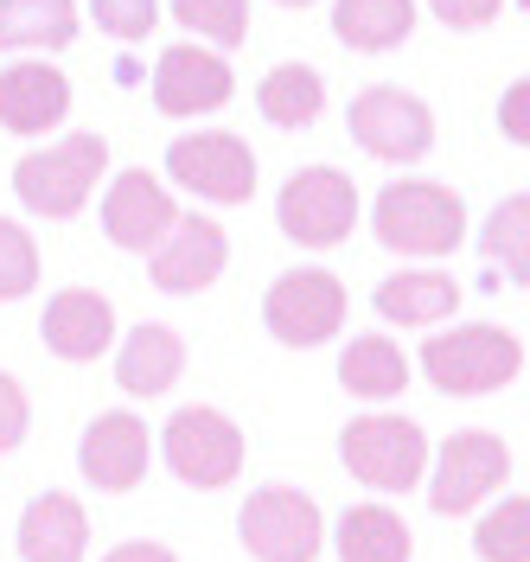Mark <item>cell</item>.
<instances>
[{
  "label": "cell",
  "mask_w": 530,
  "mask_h": 562,
  "mask_svg": "<svg viewBox=\"0 0 530 562\" xmlns=\"http://www.w3.org/2000/svg\"><path fill=\"white\" fill-rule=\"evenodd\" d=\"M371 231L396 256H454L460 237H466V205H460L454 186L396 179V186L377 192V205H371Z\"/></svg>",
  "instance_id": "obj_1"
},
{
  "label": "cell",
  "mask_w": 530,
  "mask_h": 562,
  "mask_svg": "<svg viewBox=\"0 0 530 562\" xmlns=\"http://www.w3.org/2000/svg\"><path fill=\"white\" fill-rule=\"evenodd\" d=\"M416 364L448 396H486V390H505L525 371V346L505 326H454V333H435Z\"/></svg>",
  "instance_id": "obj_2"
},
{
  "label": "cell",
  "mask_w": 530,
  "mask_h": 562,
  "mask_svg": "<svg viewBox=\"0 0 530 562\" xmlns=\"http://www.w3.org/2000/svg\"><path fill=\"white\" fill-rule=\"evenodd\" d=\"M103 167H109V140L103 135H71V140H58V147L26 154V160L13 167V192H20V205L38 211V217H77V211L90 205Z\"/></svg>",
  "instance_id": "obj_3"
},
{
  "label": "cell",
  "mask_w": 530,
  "mask_h": 562,
  "mask_svg": "<svg viewBox=\"0 0 530 562\" xmlns=\"http://www.w3.org/2000/svg\"><path fill=\"white\" fill-rule=\"evenodd\" d=\"M339 460L371 492H409L428 473V435L409 416H352L339 435Z\"/></svg>",
  "instance_id": "obj_4"
},
{
  "label": "cell",
  "mask_w": 530,
  "mask_h": 562,
  "mask_svg": "<svg viewBox=\"0 0 530 562\" xmlns=\"http://www.w3.org/2000/svg\"><path fill=\"white\" fill-rule=\"evenodd\" d=\"M160 454L185 486L217 492L244 473V428L212 403H185V409H173L167 435H160Z\"/></svg>",
  "instance_id": "obj_5"
},
{
  "label": "cell",
  "mask_w": 530,
  "mask_h": 562,
  "mask_svg": "<svg viewBox=\"0 0 530 562\" xmlns=\"http://www.w3.org/2000/svg\"><path fill=\"white\" fill-rule=\"evenodd\" d=\"M237 537L256 562H314L326 550V518L301 486H262L237 512Z\"/></svg>",
  "instance_id": "obj_6"
},
{
  "label": "cell",
  "mask_w": 530,
  "mask_h": 562,
  "mask_svg": "<svg viewBox=\"0 0 530 562\" xmlns=\"http://www.w3.org/2000/svg\"><path fill=\"white\" fill-rule=\"evenodd\" d=\"M275 217L301 249H339L358 224V186L339 167H301V173H287Z\"/></svg>",
  "instance_id": "obj_7"
},
{
  "label": "cell",
  "mask_w": 530,
  "mask_h": 562,
  "mask_svg": "<svg viewBox=\"0 0 530 562\" xmlns=\"http://www.w3.org/2000/svg\"><path fill=\"white\" fill-rule=\"evenodd\" d=\"M262 326L294 351L326 346L346 326V281L326 269H287L275 276V288L262 294Z\"/></svg>",
  "instance_id": "obj_8"
},
{
  "label": "cell",
  "mask_w": 530,
  "mask_h": 562,
  "mask_svg": "<svg viewBox=\"0 0 530 562\" xmlns=\"http://www.w3.org/2000/svg\"><path fill=\"white\" fill-rule=\"evenodd\" d=\"M352 140L371 154V160H390V167H409L435 147V115H428L422 97L396 90V83H371L352 97V115H346Z\"/></svg>",
  "instance_id": "obj_9"
},
{
  "label": "cell",
  "mask_w": 530,
  "mask_h": 562,
  "mask_svg": "<svg viewBox=\"0 0 530 562\" xmlns=\"http://www.w3.org/2000/svg\"><path fill=\"white\" fill-rule=\"evenodd\" d=\"M511 480V448L486 435V428H460L441 441V454H435V480H428V505L441 512V518H460V512H473L480 498H493L498 486Z\"/></svg>",
  "instance_id": "obj_10"
},
{
  "label": "cell",
  "mask_w": 530,
  "mask_h": 562,
  "mask_svg": "<svg viewBox=\"0 0 530 562\" xmlns=\"http://www.w3.org/2000/svg\"><path fill=\"white\" fill-rule=\"evenodd\" d=\"M224 262H230V237L217 217H199V211H179L173 231L147 249V276L160 294H199L224 276Z\"/></svg>",
  "instance_id": "obj_11"
},
{
  "label": "cell",
  "mask_w": 530,
  "mask_h": 562,
  "mask_svg": "<svg viewBox=\"0 0 530 562\" xmlns=\"http://www.w3.org/2000/svg\"><path fill=\"white\" fill-rule=\"evenodd\" d=\"M167 173L212 205H244L256 192V154L237 135H185L167 147Z\"/></svg>",
  "instance_id": "obj_12"
},
{
  "label": "cell",
  "mask_w": 530,
  "mask_h": 562,
  "mask_svg": "<svg viewBox=\"0 0 530 562\" xmlns=\"http://www.w3.org/2000/svg\"><path fill=\"white\" fill-rule=\"evenodd\" d=\"M173 217H179L173 192L147 173V167L115 173V186L103 192V231H109V244H115V249H135V256H147V249L173 231Z\"/></svg>",
  "instance_id": "obj_13"
},
{
  "label": "cell",
  "mask_w": 530,
  "mask_h": 562,
  "mask_svg": "<svg viewBox=\"0 0 530 562\" xmlns=\"http://www.w3.org/2000/svg\"><path fill=\"white\" fill-rule=\"evenodd\" d=\"M230 90H237L230 65L199 45H167L154 65V109L160 115H212L230 103Z\"/></svg>",
  "instance_id": "obj_14"
},
{
  "label": "cell",
  "mask_w": 530,
  "mask_h": 562,
  "mask_svg": "<svg viewBox=\"0 0 530 562\" xmlns=\"http://www.w3.org/2000/svg\"><path fill=\"white\" fill-rule=\"evenodd\" d=\"M77 467L97 492H135L147 473V422L128 416V409L97 416L77 441Z\"/></svg>",
  "instance_id": "obj_15"
},
{
  "label": "cell",
  "mask_w": 530,
  "mask_h": 562,
  "mask_svg": "<svg viewBox=\"0 0 530 562\" xmlns=\"http://www.w3.org/2000/svg\"><path fill=\"white\" fill-rule=\"evenodd\" d=\"M38 339L58 351V358H71V364L103 358V351L115 346V307H109V294H97V288H65V294H52V301H45V319H38Z\"/></svg>",
  "instance_id": "obj_16"
},
{
  "label": "cell",
  "mask_w": 530,
  "mask_h": 562,
  "mask_svg": "<svg viewBox=\"0 0 530 562\" xmlns=\"http://www.w3.org/2000/svg\"><path fill=\"white\" fill-rule=\"evenodd\" d=\"M71 115V77L52 70L45 58H26V65L0 70V128L13 135H45Z\"/></svg>",
  "instance_id": "obj_17"
},
{
  "label": "cell",
  "mask_w": 530,
  "mask_h": 562,
  "mask_svg": "<svg viewBox=\"0 0 530 562\" xmlns=\"http://www.w3.org/2000/svg\"><path fill=\"white\" fill-rule=\"evenodd\" d=\"M90 550V518L71 492H38L20 518V557L26 562H83Z\"/></svg>",
  "instance_id": "obj_18"
},
{
  "label": "cell",
  "mask_w": 530,
  "mask_h": 562,
  "mask_svg": "<svg viewBox=\"0 0 530 562\" xmlns=\"http://www.w3.org/2000/svg\"><path fill=\"white\" fill-rule=\"evenodd\" d=\"M185 371V346L173 326H135L115 351V384L128 396H167Z\"/></svg>",
  "instance_id": "obj_19"
},
{
  "label": "cell",
  "mask_w": 530,
  "mask_h": 562,
  "mask_svg": "<svg viewBox=\"0 0 530 562\" xmlns=\"http://www.w3.org/2000/svg\"><path fill=\"white\" fill-rule=\"evenodd\" d=\"M371 307H377L390 326H435V319H448L460 307V288H454V276H441V269H403V276L377 281Z\"/></svg>",
  "instance_id": "obj_20"
},
{
  "label": "cell",
  "mask_w": 530,
  "mask_h": 562,
  "mask_svg": "<svg viewBox=\"0 0 530 562\" xmlns=\"http://www.w3.org/2000/svg\"><path fill=\"white\" fill-rule=\"evenodd\" d=\"M77 38L71 0H0V52H65Z\"/></svg>",
  "instance_id": "obj_21"
},
{
  "label": "cell",
  "mask_w": 530,
  "mask_h": 562,
  "mask_svg": "<svg viewBox=\"0 0 530 562\" xmlns=\"http://www.w3.org/2000/svg\"><path fill=\"white\" fill-rule=\"evenodd\" d=\"M332 33L352 52H390L416 33V0H332Z\"/></svg>",
  "instance_id": "obj_22"
},
{
  "label": "cell",
  "mask_w": 530,
  "mask_h": 562,
  "mask_svg": "<svg viewBox=\"0 0 530 562\" xmlns=\"http://www.w3.org/2000/svg\"><path fill=\"white\" fill-rule=\"evenodd\" d=\"M339 384H346V396L390 403V396H403V384H409V358H403V346L364 333V339H352V346L339 351Z\"/></svg>",
  "instance_id": "obj_23"
},
{
  "label": "cell",
  "mask_w": 530,
  "mask_h": 562,
  "mask_svg": "<svg viewBox=\"0 0 530 562\" xmlns=\"http://www.w3.org/2000/svg\"><path fill=\"white\" fill-rule=\"evenodd\" d=\"M409 525L390 505H352L339 518V562H409Z\"/></svg>",
  "instance_id": "obj_24"
},
{
  "label": "cell",
  "mask_w": 530,
  "mask_h": 562,
  "mask_svg": "<svg viewBox=\"0 0 530 562\" xmlns=\"http://www.w3.org/2000/svg\"><path fill=\"white\" fill-rule=\"evenodd\" d=\"M256 109L275 128H307V122H319V109H326V83H319L314 65H275L262 77V90H256Z\"/></svg>",
  "instance_id": "obj_25"
},
{
  "label": "cell",
  "mask_w": 530,
  "mask_h": 562,
  "mask_svg": "<svg viewBox=\"0 0 530 562\" xmlns=\"http://www.w3.org/2000/svg\"><path fill=\"white\" fill-rule=\"evenodd\" d=\"M473 550H480V562H530V498L525 492H511L505 505H493L480 518Z\"/></svg>",
  "instance_id": "obj_26"
},
{
  "label": "cell",
  "mask_w": 530,
  "mask_h": 562,
  "mask_svg": "<svg viewBox=\"0 0 530 562\" xmlns=\"http://www.w3.org/2000/svg\"><path fill=\"white\" fill-rule=\"evenodd\" d=\"M486 256H493L518 288L530 281V199L525 192H511V199L493 211V224H486Z\"/></svg>",
  "instance_id": "obj_27"
},
{
  "label": "cell",
  "mask_w": 530,
  "mask_h": 562,
  "mask_svg": "<svg viewBox=\"0 0 530 562\" xmlns=\"http://www.w3.org/2000/svg\"><path fill=\"white\" fill-rule=\"evenodd\" d=\"M173 20L185 33L217 38V45H244L249 33V0H173Z\"/></svg>",
  "instance_id": "obj_28"
},
{
  "label": "cell",
  "mask_w": 530,
  "mask_h": 562,
  "mask_svg": "<svg viewBox=\"0 0 530 562\" xmlns=\"http://www.w3.org/2000/svg\"><path fill=\"white\" fill-rule=\"evenodd\" d=\"M38 288V244L26 237V224L0 217V301H20Z\"/></svg>",
  "instance_id": "obj_29"
},
{
  "label": "cell",
  "mask_w": 530,
  "mask_h": 562,
  "mask_svg": "<svg viewBox=\"0 0 530 562\" xmlns=\"http://www.w3.org/2000/svg\"><path fill=\"white\" fill-rule=\"evenodd\" d=\"M90 13L109 38H147L160 20V0H90Z\"/></svg>",
  "instance_id": "obj_30"
},
{
  "label": "cell",
  "mask_w": 530,
  "mask_h": 562,
  "mask_svg": "<svg viewBox=\"0 0 530 562\" xmlns=\"http://www.w3.org/2000/svg\"><path fill=\"white\" fill-rule=\"evenodd\" d=\"M26 428H33L26 390H20V378H7V371H0V454H13V448L26 441Z\"/></svg>",
  "instance_id": "obj_31"
},
{
  "label": "cell",
  "mask_w": 530,
  "mask_h": 562,
  "mask_svg": "<svg viewBox=\"0 0 530 562\" xmlns=\"http://www.w3.org/2000/svg\"><path fill=\"white\" fill-rule=\"evenodd\" d=\"M428 7H435V20H441V26H454V33H473V26L498 20V7H505V0H428Z\"/></svg>",
  "instance_id": "obj_32"
},
{
  "label": "cell",
  "mask_w": 530,
  "mask_h": 562,
  "mask_svg": "<svg viewBox=\"0 0 530 562\" xmlns=\"http://www.w3.org/2000/svg\"><path fill=\"white\" fill-rule=\"evenodd\" d=\"M525 103H530V97H525V83H511V90H505V109H498V122H505V135L518 140V147L530 140V128H525Z\"/></svg>",
  "instance_id": "obj_33"
},
{
  "label": "cell",
  "mask_w": 530,
  "mask_h": 562,
  "mask_svg": "<svg viewBox=\"0 0 530 562\" xmlns=\"http://www.w3.org/2000/svg\"><path fill=\"white\" fill-rule=\"evenodd\" d=\"M103 562H179L167 543H147V537H135V543H115Z\"/></svg>",
  "instance_id": "obj_34"
},
{
  "label": "cell",
  "mask_w": 530,
  "mask_h": 562,
  "mask_svg": "<svg viewBox=\"0 0 530 562\" xmlns=\"http://www.w3.org/2000/svg\"><path fill=\"white\" fill-rule=\"evenodd\" d=\"M275 7H314V0H275Z\"/></svg>",
  "instance_id": "obj_35"
}]
</instances>
